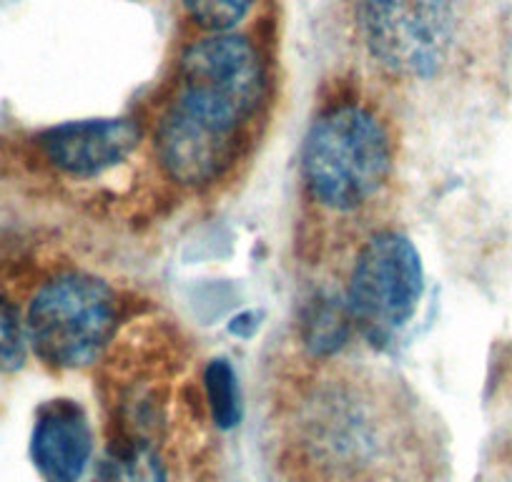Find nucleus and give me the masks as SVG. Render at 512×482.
<instances>
[{"mask_svg": "<svg viewBox=\"0 0 512 482\" xmlns=\"http://www.w3.org/2000/svg\"><path fill=\"white\" fill-rule=\"evenodd\" d=\"M284 470L289 482H427L420 435L362 387L304 400L289 422Z\"/></svg>", "mask_w": 512, "mask_h": 482, "instance_id": "nucleus-1", "label": "nucleus"}, {"mask_svg": "<svg viewBox=\"0 0 512 482\" xmlns=\"http://www.w3.org/2000/svg\"><path fill=\"white\" fill-rule=\"evenodd\" d=\"M392 169L384 124L362 106H337L317 118L304 139L302 174L309 194L332 211L367 204Z\"/></svg>", "mask_w": 512, "mask_h": 482, "instance_id": "nucleus-2", "label": "nucleus"}, {"mask_svg": "<svg viewBox=\"0 0 512 482\" xmlns=\"http://www.w3.org/2000/svg\"><path fill=\"white\" fill-rule=\"evenodd\" d=\"M28 342L46 365L81 370L93 365L116 329V294L91 274H63L33 297Z\"/></svg>", "mask_w": 512, "mask_h": 482, "instance_id": "nucleus-3", "label": "nucleus"}, {"mask_svg": "<svg viewBox=\"0 0 512 482\" xmlns=\"http://www.w3.org/2000/svg\"><path fill=\"white\" fill-rule=\"evenodd\" d=\"M422 292L425 272L415 244L405 234L382 231L354 259L344 302L364 337L384 344L410 324Z\"/></svg>", "mask_w": 512, "mask_h": 482, "instance_id": "nucleus-4", "label": "nucleus"}, {"mask_svg": "<svg viewBox=\"0 0 512 482\" xmlns=\"http://www.w3.org/2000/svg\"><path fill=\"white\" fill-rule=\"evenodd\" d=\"M362 41L374 61L400 78H432L455 43L447 0H357Z\"/></svg>", "mask_w": 512, "mask_h": 482, "instance_id": "nucleus-5", "label": "nucleus"}, {"mask_svg": "<svg viewBox=\"0 0 512 482\" xmlns=\"http://www.w3.org/2000/svg\"><path fill=\"white\" fill-rule=\"evenodd\" d=\"M181 88L229 103L249 116L262 96L259 56L236 33H211L181 58Z\"/></svg>", "mask_w": 512, "mask_h": 482, "instance_id": "nucleus-6", "label": "nucleus"}, {"mask_svg": "<svg viewBox=\"0 0 512 482\" xmlns=\"http://www.w3.org/2000/svg\"><path fill=\"white\" fill-rule=\"evenodd\" d=\"M234 131L206 124L199 116L171 103L156 126V154L171 179L201 186L224 174L236 151Z\"/></svg>", "mask_w": 512, "mask_h": 482, "instance_id": "nucleus-7", "label": "nucleus"}, {"mask_svg": "<svg viewBox=\"0 0 512 482\" xmlns=\"http://www.w3.org/2000/svg\"><path fill=\"white\" fill-rule=\"evenodd\" d=\"M31 460L43 482H81L93 460V427L81 402L58 397L36 410Z\"/></svg>", "mask_w": 512, "mask_h": 482, "instance_id": "nucleus-8", "label": "nucleus"}, {"mask_svg": "<svg viewBox=\"0 0 512 482\" xmlns=\"http://www.w3.org/2000/svg\"><path fill=\"white\" fill-rule=\"evenodd\" d=\"M139 129L126 118H96L56 126L41 136V149L58 171L91 179L131 156Z\"/></svg>", "mask_w": 512, "mask_h": 482, "instance_id": "nucleus-9", "label": "nucleus"}, {"mask_svg": "<svg viewBox=\"0 0 512 482\" xmlns=\"http://www.w3.org/2000/svg\"><path fill=\"white\" fill-rule=\"evenodd\" d=\"M88 482H169V465L156 437L113 432Z\"/></svg>", "mask_w": 512, "mask_h": 482, "instance_id": "nucleus-10", "label": "nucleus"}, {"mask_svg": "<svg viewBox=\"0 0 512 482\" xmlns=\"http://www.w3.org/2000/svg\"><path fill=\"white\" fill-rule=\"evenodd\" d=\"M352 324L354 322L347 302L337 297H317L304 312V344L317 357H327V354L337 352L342 347Z\"/></svg>", "mask_w": 512, "mask_h": 482, "instance_id": "nucleus-11", "label": "nucleus"}, {"mask_svg": "<svg viewBox=\"0 0 512 482\" xmlns=\"http://www.w3.org/2000/svg\"><path fill=\"white\" fill-rule=\"evenodd\" d=\"M204 387L206 402H209L211 417H214L216 425L224 427V430L234 427L241 417V402L236 375L226 359H214V362L206 367Z\"/></svg>", "mask_w": 512, "mask_h": 482, "instance_id": "nucleus-12", "label": "nucleus"}, {"mask_svg": "<svg viewBox=\"0 0 512 482\" xmlns=\"http://www.w3.org/2000/svg\"><path fill=\"white\" fill-rule=\"evenodd\" d=\"M186 13L209 33H234L254 8V0H184Z\"/></svg>", "mask_w": 512, "mask_h": 482, "instance_id": "nucleus-13", "label": "nucleus"}, {"mask_svg": "<svg viewBox=\"0 0 512 482\" xmlns=\"http://www.w3.org/2000/svg\"><path fill=\"white\" fill-rule=\"evenodd\" d=\"M28 329L16 304L0 297V372H16L26 365Z\"/></svg>", "mask_w": 512, "mask_h": 482, "instance_id": "nucleus-14", "label": "nucleus"}]
</instances>
